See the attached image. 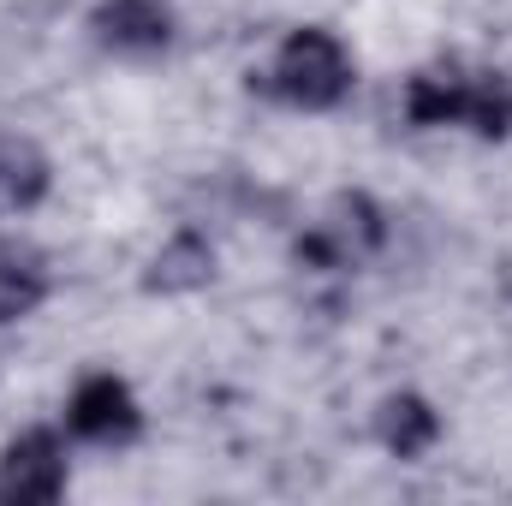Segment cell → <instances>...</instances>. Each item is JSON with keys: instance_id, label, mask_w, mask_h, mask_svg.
<instances>
[{"instance_id": "6", "label": "cell", "mask_w": 512, "mask_h": 506, "mask_svg": "<svg viewBox=\"0 0 512 506\" xmlns=\"http://www.w3.org/2000/svg\"><path fill=\"white\" fill-rule=\"evenodd\" d=\"M465 108H471V78H459L453 66L417 72L405 84V120L411 126H465Z\"/></svg>"}, {"instance_id": "5", "label": "cell", "mask_w": 512, "mask_h": 506, "mask_svg": "<svg viewBox=\"0 0 512 506\" xmlns=\"http://www.w3.org/2000/svg\"><path fill=\"white\" fill-rule=\"evenodd\" d=\"M90 30L114 54H161L173 42V12L167 0H102Z\"/></svg>"}, {"instance_id": "4", "label": "cell", "mask_w": 512, "mask_h": 506, "mask_svg": "<svg viewBox=\"0 0 512 506\" xmlns=\"http://www.w3.org/2000/svg\"><path fill=\"white\" fill-rule=\"evenodd\" d=\"M72 435L78 441H96V447H126L143 429V411L131 399V387L120 376H84L72 393V411H66Z\"/></svg>"}, {"instance_id": "3", "label": "cell", "mask_w": 512, "mask_h": 506, "mask_svg": "<svg viewBox=\"0 0 512 506\" xmlns=\"http://www.w3.org/2000/svg\"><path fill=\"white\" fill-rule=\"evenodd\" d=\"M66 495V453L54 429H24L0 453V501H60Z\"/></svg>"}, {"instance_id": "9", "label": "cell", "mask_w": 512, "mask_h": 506, "mask_svg": "<svg viewBox=\"0 0 512 506\" xmlns=\"http://www.w3.org/2000/svg\"><path fill=\"white\" fill-rule=\"evenodd\" d=\"M376 435H382V447L393 453V459H417V453L435 447L441 417H435L429 399H417V393H393V399H382V411H376Z\"/></svg>"}, {"instance_id": "1", "label": "cell", "mask_w": 512, "mask_h": 506, "mask_svg": "<svg viewBox=\"0 0 512 506\" xmlns=\"http://www.w3.org/2000/svg\"><path fill=\"white\" fill-rule=\"evenodd\" d=\"M268 90L304 114H328L346 102L352 90V54L340 48L334 30H292L274 54V72H268Z\"/></svg>"}, {"instance_id": "8", "label": "cell", "mask_w": 512, "mask_h": 506, "mask_svg": "<svg viewBox=\"0 0 512 506\" xmlns=\"http://www.w3.org/2000/svg\"><path fill=\"white\" fill-rule=\"evenodd\" d=\"M48 155L30 137H0V215H24L48 197Z\"/></svg>"}, {"instance_id": "7", "label": "cell", "mask_w": 512, "mask_h": 506, "mask_svg": "<svg viewBox=\"0 0 512 506\" xmlns=\"http://www.w3.org/2000/svg\"><path fill=\"white\" fill-rule=\"evenodd\" d=\"M48 298V256L36 245L0 239V322H24Z\"/></svg>"}, {"instance_id": "11", "label": "cell", "mask_w": 512, "mask_h": 506, "mask_svg": "<svg viewBox=\"0 0 512 506\" xmlns=\"http://www.w3.org/2000/svg\"><path fill=\"white\" fill-rule=\"evenodd\" d=\"M465 126L483 131V137H507V131H512V84H507V78H471Z\"/></svg>"}, {"instance_id": "2", "label": "cell", "mask_w": 512, "mask_h": 506, "mask_svg": "<svg viewBox=\"0 0 512 506\" xmlns=\"http://www.w3.org/2000/svg\"><path fill=\"white\" fill-rule=\"evenodd\" d=\"M382 209L364 197V191H346V197H334V209H328V221H316L304 239H298V262H310V268H346V262H358V256H370L382 245Z\"/></svg>"}, {"instance_id": "10", "label": "cell", "mask_w": 512, "mask_h": 506, "mask_svg": "<svg viewBox=\"0 0 512 506\" xmlns=\"http://www.w3.org/2000/svg\"><path fill=\"white\" fill-rule=\"evenodd\" d=\"M209 280H215V251H209L203 233L167 239V245L155 251V262H149V274H143L149 292H197V286H209Z\"/></svg>"}]
</instances>
